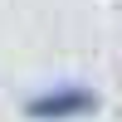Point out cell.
<instances>
[{"label": "cell", "mask_w": 122, "mask_h": 122, "mask_svg": "<svg viewBox=\"0 0 122 122\" xmlns=\"http://www.w3.org/2000/svg\"><path fill=\"white\" fill-rule=\"evenodd\" d=\"M103 107L98 88L88 83H54V88H39L20 103V112L29 122H73V117H93Z\"/></svg>", "instance_id": "obj_1"}]
</instances>
